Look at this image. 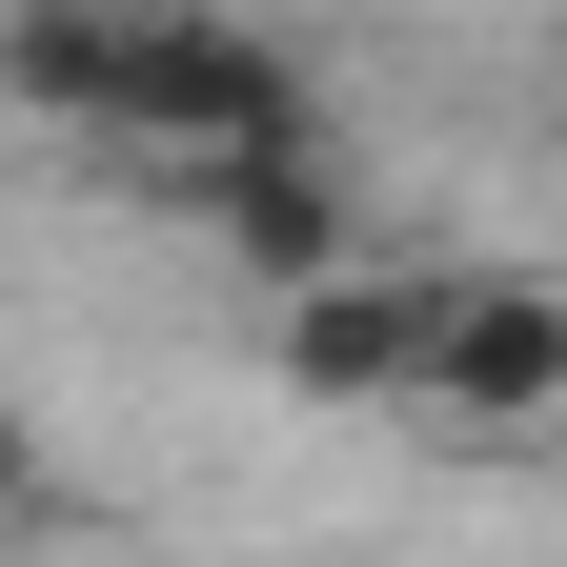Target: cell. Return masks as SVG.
<instances>
[{
  "mask_svg": "<svg viewBox=\"0 0 567 567\" xmlns=\"http://www.w3.org/2000/svg\"><path fill=\"white\" fill-rule=\"evenodd\" d=\"M82 142L102 163H163V183H224V163H324V82L284 61L224 0H122L102 21V82H82Z\"/></svg>",
  "mask_w": 567,
  "mask_h": 567,
  "instance_id": "1",
  "label": "cell"
},
{
  "mask_svg": "<svg viewBox=\"0 0 567 567\" xmlns=\"http://www.w3.org/2000/svg\"><path fill=\"white\" fill-rule=\"evenodd\" d=\"M405 425H446V446H547L567 425V284L547 264H446Z\"/></svg>",
  "mask_w": 567,
  "mask_h": 567,
  "instance_id": "2",
  "label": "cell"
},
{
  "mask_svg": "<svg viewBox=\"0 0 567 567\" xmlns=\"http://www.w3.org/2000/svg\"><path fill=\"white\" fill-rule=\"evenodd\" d=\"M21 507H41V425L0 405V527H21Z\"/></svg>",
  "mask_w": 567,
  "mask_h": 567,
  "instance_id": "5",
  "label": "cell"
},
{
  "mask_svg": "<svg viewBox=\"0 0 567 567\" xmlns=\"http://www.w3.org/2000/svg\"><path fill=\"white\" fill-rule=\"evenodd\" d=\"M425 305H446V264H324L264 305V385L284 405H405L425 385Z\"/></svg>",
  "mask_w": 567,
  "mask_h": 567,
  "instance_id": "3",
  "label": "cell"
},
{
  "mask_svg": "<svg viewBox=\"0 0 567 567\" xmlns=\"http://www.w3.org/2000/svg\"><path fill=\"white\" fill-rule=\"evenodd\" d=\"M183 203L224 224V264L264 284V305H284V284H324V264H365V203H344V142H324V163H224V183H183Z\"/></svg>",
  "mask_w": 567,
  "mask_h": 567,
  "instance_id": "4",
  "label": "cell"
}]
</instances>
